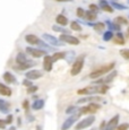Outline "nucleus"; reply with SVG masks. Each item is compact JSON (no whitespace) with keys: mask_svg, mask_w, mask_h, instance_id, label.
Instances as JSON below:
<instances>
[{"mask_svg":"<svg viewBox=\"0 0 129 130\" xmlns=\"http://www.w3.org/2000/svg\"><path fill=\"white\" fill-rule=\"evenodd\" d=\"M108 91V86L105 85H100V86H88L85 88H82L77 91L78 95H93V94H104Z\"/></svg>","mask_w":129,"mask_h":130,"instance_id":"obj_1","label":"nucleus"},{"mask_svg":"<svg viewBox=\"0 0 129 130\" xmlns=\"http://www.w3.org/2000/svg\"><path fill=\"white\" fill-rule=\"evenodd\" d=\"M115 66H116L115 62H111V63L104 64V66L100 67V68H98V69H95V70L92 71L91 74H90V78H92V79L101 78V77H102L103 75H105L106 72H110L111 70H113Z\"/></svg>","mask_w":129,"mask_h":130,"instance_id":"obj_2","label":"nucleus"},{"mask_svg":"<svg viewBox=\"0 0 129 130\" xmlns=\"http://www.w3.org/2000/svg\"><path fill=\"white\" fill-rule=\"evenodd\" d=\"M84 62H85V54H80V56H78L75 59L73 67H71V71H70L71 76H77L79 72L82 71V69L84 67Z\"/></svg>","mask_w":129,"mask_h":130,"instance_id":"obj_3","label":"nucleus"},{"mask_svg":"<svg viewBox=\"0 0 129 130\" xmlns=\"http://www.w3.org/2000/svg\"><path fill=\"white\" fill-rule=\"evenodd\" d=\"M100 109H101V105H100V104L92 102V103H90L87 106L80 107V109L78 110V114H79V116H82V114H87V113L94 114V113H96V112H98Z\"/></svg>","mask_w":129,"mask_h":130,"instance_id":"obj_4","label":"nucleus"},{"mask_svg":"<svg viewBox=\"0 0 129 130\" xmlns=\"http://www.w3.org/2000/svg\"><path fill=\"white\" fill-rule=\"evenodd\" d=\"M94 121H95V116H90L87 117V118H84L82 121H79L77 124H76L75 129L76 130H83V129H86L88 128V127H91L92 124L94 123Z\"/></svg>","mask_w":129,"mask_h":130,"instance_id":"obj_5","label":"nucleus"},{"mask_svg":"<svg viewBox=\"0 0 129 130\" xmlns=\"http://www.w3.org/2000/svg\"><path fill=\"white\" fill-rule=\"evenodd\" d=\"M79 117H80V116H79L78 113H76V114L73 113L68 119H66L63 121L62 126H61V130H68V129H70L71 127H73V124L76 123V121L78 120Z\"/></svg>","mask_w":129,"mask_h":130,"instance_id":"obj_6","label":"nucleus"},{"mask_svg":"<svg viewBox=\"0 0 129 130\" xmlns=\"http://www.w3.org/2000/svg\"><path fill=\"white\" fill-rule=\"evenodd\" d=\"M59 40L61 42H63V43H68V44H71V45H78L80 43L77 37L70 35V34H61Z\"/></svg>","mask_w":129,"mask_h":130,"instance_id":"obj_7","label":"nucleus"},{"mask_svg":"<svg viewBox=\"0 0 129 130\" xmlns=\"http://www.w3.org/2000/svg\"><path fill=\"white\" fill-rule=\"evenodd\" d=\"M25 51H26V53H28L29 56H32L33 58H41V57H44L46 54L45 50L35 49V47H32V46H27Z\"/></svg>","mask_w":129,"mask_h":130,"instance_id":"obj_8","label":"nucleus"},{"mask_svg":"<svg viewBox=\"0 0 129 130\" xmlns=\"http://www.w3.org/2000/svg\"><path fill=\"white\" fill-rule=\"evenodd\" d=\"M42 39H43L46 43L50 44V45H53V46H62L63 45V43H61L56 36L50 35V34H46V33L42 34Z\"/></svg>","mask_w":129,"mask_h":130,"instance_id":"obj_9","label":"nucleus"},{"mask_svg":"<svg viewBox=\"0 0 129 130\" xmlns=\"http://www.w3.org/2000/svg\"><path fill=\"white\" fill-rule=\"evenodd\" d=\"M43 76V72L41 70H38V69H33V70H29L25 74V77L29 80H36V79L41 78Z\"/></svg>","mask_w":129,"mask_h":130,"instance_id":"obj_10","label":"nucleus"},{"mask_svg":"<svg viewBox=\"0 0 129 130\" xmlns=\"http://www.w3.org/2000/svg\"><path fill=\"white\" fill-rule=\"evenodd\" d=\"M119 119H120L119 114H116L112 119H110V121L105 123V130H115V129H117V127H118V124H119Z\"/></svg>","mask_w":129,"mask_h":130,"instance_id":"obj_11","label":"nucleus"},{"mask_svg":"<svg viewBox=\"0 0 129 130\" xmlns=\"http://www.w3.org/2000/svg\"><path fill=\"white\" fill-rule=\"evenodd\" d=\"M52 64H53V60H52V57L51 56H48L45 54L44 56V59H43V69L45 71H51L52 70Z\"/></svg>","mask_w":129,"mask_h":130,"instance_id":"obj_12","label":"nucleus"},{"mask_svg":"<svg viewBox=\"0 0 129 130\" xmlns=\"http://www.w3.org/2000/svg\"><path fill=\"white\" fill-rule=\"evenodd\" d=\"M117 76V71L116 70H111V74L109 75L108 77H105L104 79H100V80H96L94 82V84H98V85H103V84H108V83H111L113 80V78Z\"/></svg>","mask_w":129,"mask_h":130,"instance_id":"obj_13","label":"nucleus"},{"mask_svg":"<svg viewBox=\"0 0 129 130\" xmlns=\"http://www.w3.org/2000/svg\"><path fill=\"white\" fill-rule=\"evenodd\" d=\"M34 66H35V62L31 61V60H27V61L24 62V63H21V64H18V66H16L15 69L18 71L19 70H27V69L32 68V67H34Z\"/></svg>","mask_w":129,"mask_h":130,"instance_id":"obj_14","label":"nucleus"},{"mask_svg":"<svg viewBox=\"0 0 129 130\" xmlns=\"http://www.w3.org/2000/svg\"><path fill=\"white\" fill-rule=\"evenodd\" d=\"M2 78H4V80L6 82L7 84H16L17 83L16 77H15L10 71H6V72H5L4 76H2Z\"/></svg>","mask_w":129,"mask_h":130,"instance_id":"obj_15","label":"nucleus"},{"mask_svg":"<svg viewBox=\"0 0 129 130\" xmlns=\"http://www.w3.org/2000/svg\"><path fill=\"white\" fill-rule=\"evenodd\" d=\"M25 41L28 44H31V45H38L40 39L36 35H34V34H27L25 36Z\"/></svg>","mask_w":129,"mask_h":130,"instance_id":"obj_16","label":"nucleus"},{"mask_svg":"<svg viewBox=\"0 0 129 130\" xmlns=\"http://www.w3.org/2000/svg\"><path fill=\"white\" fill-rule=\"evenodd\" d=\"M9 110H10V103L0 99V112L7 114V113H9Z\"/></svg>","mask_w":129,"mask_h":130,"instance_id":"obj_17","label":"nucleus"},{"mask_svg":"<svg viewBox=\"0 0 129 130\" xmlns=\"http://www.w3.org/2000/svg\"><path fill=\"white\" fill-rule=\"evenodd\" d=\"M99 5H100V8L102 9V10H104V11H108V12H112L113 11V7L111 6L106 0H100Z\"/></svg>","mask_w":129,"mask_h":130,"instance_id":"obj_18","label":"nucleus"},{"mask_svg":"<svg viewBox=\"0 0 129 130\" xmlns=\"http://www.w3.org/2000/svg\"><path fill=\"white\" fill-rule=\"evenodd\" d=\"M11 88H9L7 85L0 83V95H2V96H10L11 95Z\"/></svg>","mask_w":129,"mask_h":130,"instance_id":"obj_19","label":"nucleus"},{"mask_svg":"<svg viewBox=\"0 0 129 130\" xmlns=\"http://www.w3.org/2000/svg\"><path fill=\"white\" fill-rule=\"evenodd\" d=\"M44 107V101L41 99H38L34 101L33 105H32V109L35 110V111H39V110H42Z\"/></svg>","mask_w":129,"mask_h":130,"instance_id":"obj_20","label":"nucleus"},{"mask_svg":"<svg viewBox=\"0 0 129 130\" xmlns=\"http://www.w3.org/2000/svg\"><path fill=\"white\" fill-rule=\"evenodd\" d=\"M56 22L58 23V25H60V26H66V25L68 24V19H67V17L63 16V15H58L56 18Z\"/></svg>","mask_w":129,"mask_h":130,"instance_id":"obj_21","label":"nucleus"},{"mask_svg":"<svg viewBox=\"0 0 129 130\" xmlns=\"http://www.w3.org/2000/svg\"><path fill=\"white\" fill-rule=\"evenodd\" d=\"M85 18L87 19L88 22H94L96 18H98V14H96V12L91 11V10L85 11Z\"/></svg>","mask_w":129,"mask_h":130,"instance_id":"obj_22","label":"nucleus"},{"mask_svg":"<svg viewBox=\"0 0 129 130\" xmlns=\"http://www.w3.org/2000/svg\"><path fill=\"white\" fill-rule=\"evenodd\" d=\"M26 61H27L26 54L23 53V52H18V53H17V56H16V62H17V63L21 64V63H24V62H26Z\"/></svg>","mask_w":129,"mask_h":130,"instance_id":"obj_23","label":"nucleus"},{"mask_svg":"<svg viewBox=\"0 0 129 130\" xmlns=\"http://www.w3.org/2000/svg\"><path fill=\"white\" fill-rule=\"evenodd\" d=\"M101 97H94L91 95V97H82L77 101L78 104H82V103H86V102H93V101H96V100H100Z\"/></svg>","mask_w":129,"mask_h":130,"instance_id":"obj_24","label":"nucleus"},{"mask_svg":"<svg viewBox=\"0 0 129 130\" xmlns=\"http://www.w3.org/2000/svg\"><path fill=\"white\" fill-rule=\"evenodd\" d=\"M51 57H52L53 62H56V61H59L60 59L66 58V53H64V52H56V53H53V56H51Z\"/></svg>","mask_w":129,"mask_h":130,"instance_id":"obj_25","label":"nucleus"},{"mask_svg":"<svg viewBox=\"0 0 129 130\" xmlns=\"http://www.w3.org/2000/svg\"><path fill=\"white\" fill-rule=\"evenodd\" d=\"M105 23L108 24V26H109V28H110V31H120V25H119V24L112 23V22H110V21H106Z\"/></svg>","mask_w":129,"mask_h":130,"instance_id":"obj_26","label":"nucleus"},{"mask_svg":"<svg viewBox=\"0 0 129 130\" xmlns=\"http://www.w3.org/2000/svg\"><path fill=\"white\" fill-rule=\"evenodd\" d=\"M115 43L116 44H125V39H123V35H122V33H120L119 32L118 34H117V37L115 39Z\"/></svg>","mask_w":129,"mask_h":130,"instance_id":"obj_27","label":"nucleus"},{"mask_svg":"<svg viewBox=\"0 0 129 130\" xmlns=\"http://www.w3.org/2000/svg\"><path fill=\"white\" fill-rule=\"evenodd\" d=\"M94 29H95L96 32H99V33H101V32H103L104 31V27H105V25H104V23H96V24H94Z\"/></svg>","mask_w":129,"mask_h":130,"instance_id":"obj_28","label":"nucleus"},{"mask_svg":"<svg viewBox=\"0 0 129 130\" xmlns=\"http://www.w3.org/2000/svg\"><path fill=\"white\" fill-rule=\"evenodd\" d=\"M111 39H113V33H112V31H106L105 33L103 34V41H105V42H108V41H110Z\"/></svg>","mask_w":129,"mask_h":130,"instance_id":"obj_29","label":"nucleus"},{"mask_svg":"<svg viewBox=\"0 0 129 130\" xmlns=\"http://www.w3.org/2000/svg\"><path fill=\"white\" fill-rule=\"evenodd\" d=\"M70 27L73 31H76V32H80L82 31V26L79 25V23H77V22H71L70 23Z\"/></svg>","mask_w":129,"mask_h":130,"instance_id":"obj_30","label":"nucleus"},{"mask_svg":"<svg viewBox=\"0 0 129 130\" xmlns=\"http://www.w3.org/2000/svg\"><path fill=\"white\" fill-rule=\"evenodd\" d=\"M111 6L116 9H119V10H126V9H127L126 6H123V5H121V4H118V2H116V1L111 2Z\"/></svg>","mask_w":129,"mask_h":130,"instance_id":"obj_31","label":"nucleus"},{"mask_svg":"<svg viewBox=\"0 0 129 130\" xmlns=\"http://www.w3.org/2000/svg\"><path fill=\"white\" fill-rule=\"evenodd\" d=\"M115 23L119 24V25H127L128 21L125 18V17H117V18L115 19Z\"/></svg>","mask_w":129,"mask_h":130,"instance_id":"obj_32","label":"nucleus"},{"mask_svg":"<svg viewBox=\"0 0 129 130\" xmlns=\"http://www.w3.org/2000/svg\"><path fill=\"white\" fill-rule=\"evenodd\" d=\"M120 54L123 59L129 60V49H122L120 50Z\"/></svg>","mask_w":129,"mask_h":130,"instance_id":"obj_33","label":"nucleus"},{"mask_svg":"<svg viewBox=\"0 0 129 130\" xmlns=\"http://www.w3.org/2000/svg\"><path fill=\"white\" fill-rule=\"evenodd\" d=\"M76 15H77L78 18H85V10H84L83 8H77Z\"/></svg>","mask_w":129,"mask_h":130,"instance_id":"obj_34","label":"nucleus"},{"mask_svg":"<svg viewBox=\"0 0 129 130\" xmlns=\"http://www.w3.org/2000/svg\"><path fill=\"white\" fill-rule=\"evenodd\" d=\"M77 110V106H75V105H69L68 107L66 109V114H73L74 112Z\"/></svg>","mask_w":129,"mask_h":130,"instance_id":"obj_35","label":"nucleus"},{"mask_svg":"<svg viewBox=\"0 0 129 130\" xmlns=\"http://www.w3.org/2000/svg\"><path fill=\"white\" fill-rule=\"evenodd\" d=\"M52 29H53L54 32H64V33L66 34H69V32L68 31H66V29H63L62 27H60V26H58V25H53V26H52Z\"/></svg>","mask_w":129,"mask_h":130,"instance_id":"obj_36","label":"nucleus"},{"mask_svg":"<svg viewBox=\"0 0 129 130\" xmlns=\"http://www.w3.org/2000/svg\"><path fill=\"white\" fill-rule=\"evenodd\" d=\"M38 89H39L38 86L31 85L29 87H27V93H28V94H33V93H35V92H38Z\"/></svg>","mask_w":129,"mask_h":130,"instance_id":"obj_37","label":"nucleus"},{"mask_svg":"<svg viewBox=\"0 0 129 130\" xmlns=\"http://www.w3.org/2000/svg\"><path fill=\"white\" fill-rule=\"evenodd\" d=\"M38 45H39V46H41L43 50H52V47H50V46L48 45V44H46V43H44V42H43V41H41V40H40V41H39Z\"/></svg>","mask_w":129,"mask_h":130,"instance_id":"obj_38","label":"nucleus"},{"mask_svg":"<svg viewBox=\"0 0 129 130\" xmlns=\"http://www.w3.org/2000/svg\"><path fill=\"white\" fill-rule=\"evenodd\" d=\"M128 129H129V123H127V122H125L122 124H119L117 127V130H128Z\"/></svg>","mask_w":129,"mask_h":130,"instance_id":"obj_39","label":"nucleus"},{"mask_svg":"<svg viewBox=\"0 0 129 130\" xmlns=\"http://www.w3.org/2000/svg\"><path fill=\"white\" fill-rule=\"evenodd\" d=\"M23 107L24 110L26 111V113H28V109H29V103H28V100H25V101L23 102Z\"/></svg>","mask_w":129,"mask_h":130,"instance_id":"obj_40","label":"nucleus"},{"mask_svg":"<svg viewBox=\"0 0 129 130\" xmlns=\"http://www.w3.org/2000/svg\"><path fill=\"white\" fill-rule=\"evenodd\" d=\"M99 7L96 6V5H90V10L91 11H93V12H96V14H98V11H99Z\"/></svg>","mask_w":129,"mask_h":130,"instance_id":"obj_41","label":"nucleus"},{"mask_svg":"<svg viewBox=\"0 0 129 130\" xmlns=\"http://www.w3.org/2000/svg\"><path fill=\"white\" fill-rule=\"evenodd\" d=\"M13 116H11V114H8V116H7V119L5 120V121H6V123L7 124H11V122H13Z\"/></svg>","mask_w":129,"mask_h":130,"instance_id":"obj_42","label":"nucleus"},{"mask_svg":"<svg viewBox=\"0 0 129 130\" xmlns=\"http://www.w3.org/2000/svg\"><path fill=\"white\" fill-rule=\"evenodd\" d=\"M26 118H27V121H29V122L34 121V117L32 116V114H29V113H26Z\"/></svg>","mask_w":129,"mask_h":130,"instance_id":"obj_43","label":"nucleus"},{"mask_svg":"<svg viewBox=\"0 0 129 130\" xmlns=\"http://www.w3.org/2000/svg\"><path fill=\"white\" fill-rule=\"evenodd\" d=\"M6 121L5 120H0V129H5L6 128Z\"/></svg>","mask_w":129,"mask_h":130,"instance_id":"obj_44","label":"nucleus"},{"mask_svg":"<svg viewBox=\"0 0 129 130\" xmlns=\"http://www.w3.org/2000/svg\"><path fill=\"white\" fill-rule=\"evenodd\" d=\"M23 84L25 85V86H27V87H29L32 85V83H31V80H29V79H25V80L23 82Z\"/></svg>","mask_w":129,"mask_h":130,"instance_id":"obj_45","label":"nucleus"},{"mask_svg":"<svg viewBox=\"0 0 129 130\" xmlns=\"http://www.w3.org/2000/svg\"><path fill=\"white\" fill-rule=\"evenodd\" d=\"M105 123H106L105 121H102V122H101V124H100V130H105Z\"/></svg>","mask_w":129,"mask_h":130,"instance_id":"obj_46","label":"nucleus"},{"mask_svg":"<svg viewBox=\"0 0 129 130\" xmlns=\"http://www.w3.org/2000/svg\"><path fill=\"white\" fill-rule=\"evenodd\" d=\"M56 1H59V2H70L73 0H56Z\"/></svg>","mask_w":129,"mask_h":130,"instance_id":"obj_47","label":"nucleus"},{"mask_svg":"<svg viewBox=\"0 0 129 130\" xmlns=\"http://www.w3.org/2000/svg\"><path fill=\"white\" fill-rule=\"evenodd\" d=\"M17 123H18L19 126H21V123H22V119H21V118H18V119H17Z\"/></svg>","mask_w":129,"mask_h":130,"instance_id":"obj_48","label":"nucleus"},{"mask_svg":"<svg viewBox=\"0 0 129 130\" xmlns=\"http://www.w3.org/2000/svg\"><path fill=\"white\" fill-rule=\"evenodd\" d=\"M9 130H16V128H15V127H10V128H9Z\"/></svg>","mask_w":129,"mask_h":130,"instance_id":"obj_49","label":"nucleus"},{"mask_svg":"<svg viewBox=\"0 0 129 130\" xmlns=\"http://www.w3.org/2000/svg\"><path fill=\"white\" fill-rule=\"evenodd\" d=\"M36 130H42V128H41V127L39 126V127H36Z\"/></svg>","mask_w":129,"mask_h":130,"instance_id":"obj_50","label":"nucleus"},{"mask_svg":"<svg viewBox=\"0 0 129 130\" xmlns=\"http://www.w3.org/2000/svg\"><path fill=\"white\" fill-rule=\"evenodd\" d=\"M127 33L129 34V27H128V29H127Z\"/></svg>","mask_w":129,"mask_h":130,"instance_id":"obj_51","label":"nucleus"},{"mask_svg":"<svg viewBox=\"0 0 129 130\" xmlns=\"http://www.w3.org/2000/svg\"><path fill=\"white\" fill-rule=\"evenodd\" d=\"M91 130H95V129H94V128H92V129H91Z\"/></svg>","mask_w":129,"mask_h":130,"instance_id":"obj_52","label":"nucleus"},{"mask_svg":"<svg viewBox=\"0 0 129 130\" xmlns=\"http://www.w3.org/2000/svg\"><path fill=\"white\" fill-rule=\"evenodd\" d=\"M111 1H116V0H111Z\"/></svg>","mask_w":129,"mask_h":130,"instance_id":"obj_53","label":"nucleus"}]
</instances>
